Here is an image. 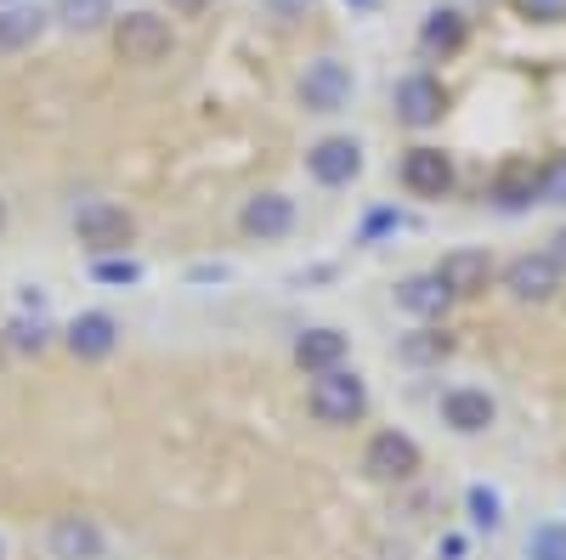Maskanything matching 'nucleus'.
I'll list each match as a JSON object with an SVG mask.
<instances>
[{
  "label": "nucleus",
  "instance_id": "bb28decb",
  "mask_svg": "<svg viewBox=\"0 0 566 560\" xmlns=\"http://www.w3.org/2000/svg\"><path fill=\"white\" fill-rule=\"evenodd\" d=\"M527 18H538V23H555V18H566V0H515Z\"/></svg>",
  "mask_w": 566,
  "mask_h": 560
},
{
  "label": "nucleus",
  "instance_id": "9d476101",
  "mask_svg": "<svg viewBox=\"0 0 566 560\" xmlns=\"http://www.w3.org/2000/svg\"><path fill=\"white\" fill-rule=\"evenodd\" d=\"M437 277H442V289H448L453 300H476V295H488V284H493V255H488V250H453V255H442Z\"/></svg>",
  "mask_w": 566,
  "mask_h": 560
},
{
  "label": "nucleus",
  "instance_id": "c756f323",
  "mask_svg": "<svg viewBox=\"0 0 566 560\" xmlns=\"http://www.w3.org/2000/svg\"><path fill=\"white\" fill-rule=\"evenodd\" d=\"M549 255H555V261H560V272H566V226L555 232V244H549Z\"/></svg>",
  "mask_w": 566,
  "mask_h": 560
},
{
  "label": "nucleus",
  "instance_id": "cd10ccee",
  "mask_svg": "<svg viewBox=\"0 0 566 560\" xmlns=\"http://www.w3.org/2000/svg\"><path fill=\"white\" fill-rule=\"evenodd\" d=\"M165 7H170V12H181V18H199V12L210 7V0H165Z\"/></svg>",
  "mask_w": 566,
  "mask_h": 560
},
{
  "label": "nucleus",
  "instance_id": "c85d7f7f",
  "mask_svg": "<svg viewBox=\"0 0 566 560\" xmlns=\"http://www.w3.org/2000/svg\"><path fill=\"white\" fill-rule=\"evenodd\" d=\"M272 7H277V18H301L312 0H272Z\"/></svg>",
  "mask_w": 566,
  "mask_h": 560
},
{
  "label": "nucleus",
  "instance_id": "f3484780",
  "mask_svg": "<svg viewBox=\"0 0 566 560\" xmlns=\"http://www.w3.org/2000/svg\"><path fill=\"white\" fill-rule=\"evenodd\" d=\"M419 45H424V52H459V45H464V18L453 12V7H442V12H431V18H424V29H419Z\"/></svg>",
  "mask_w": 566,
  "mask_h": 560
},
{
  "label": "nucleus",
  "instance_id": "412c9836",
  "mask_svg": "<svg viewBox=\"0 0 566 560\" xmlns=\"http://www.w3.org/2000/svg\"><path fill=\"white\" fill-rule=\"evenodd\" d=\"M464 509H470V527H482V532H499L504 527V498L493 487H470L464 493Z\"/></svg>",
  "mask_w": 566,
  "mask_h": 560
},
{
  "label": "nucleus",
  "instance_id": "f8f14e48",
  "mask_svg": "<svg viewBox=\"0 0 566 560\" xmlns=\"http://www.w3.org/2000/svg\"><path fill=\"white\" fill-rule=\"evenodd\" d=\"M63 346H69L80 362H103V357H114V346H119V323H114L108 311H80L69 329H63Z\"/></svg>",
  "mask_w": 566,
  "mask_h": 560
},
{
  "label": "nucleus",
  "instance_id": "5701e85b",
  "mask_svg": "<svg viewBox=\"0 0 566 560\" xmlns=\"http://www.w3.org/2000/svg\"><path fill=\"white\" fill-rule=\"evenodd\" d=\"M448 351H453V335H448V329H442V335H408V340H402V357H408V362H442Z\"/></svg>",
  "mask_w": 566,
  "mask_h": 560
},
{
  "label": "nucleus",
  "instance_id": "b1692460",
  "mask_svg": "<svg viewBox=\"0 0 566 560\" xmlns=\"http://www.w3.org/2000/svg\"><path fill=\"white\" fill-rule=\"evenodd\" d=\"M45 340H52V335H45L40 317H12V329H7V346L12 351H45Z\"/></svg>",
  "mask_w": 566,
  "mask_h": 560
},
{
  "label": "nucleus",
  "instance_id": "dca6fc26",
  "mask_svg": "<svg viewBox=\"0 0 566 560\" xmlns=\"http://www.w3.org/2000/svg\"><path fill=\"white\" fill-rule=\"evenodd\" d=\"M295 368H301V373L346 368V335H340V329H306V335L295 340Z\"/></svg>",
  "mask_w": 566,
  "mask_h": 560
},
{
  "label": "nucleus",
  "instance_id": "2f4dec72",
  "mask_svg": "<svg viewBox=\"0 0 566 560\" xmlns=\"http://www.w3.org/2000/svg\"><path fill=\"white\" fill-rule=\"evenodd\" d=\"M352 7H374V0H352Z\"/></svg>",
  "mask_w": 566,
  "mask_h": 560
},
{
  "label": "nucleus",
  "instance_id": "473e14b6",
  "mask_svg": "<svg viewBox=\"0 0 566 560\" xmlns=\"http://www.w3.org/2000/svg\"><path fill=\"white\" fill-rule=\"evenodd\" d=\"M0 226H7V204H0Z\"/></svg>",
  "mask_w": 566,
  "mask_h": 560
},
{
  "label": "nucleus",
  "instance_id": "4be33fe9",
  "mask_svg": "<svg viewBox=\"0 0 566 560\" xmlns=\"http://www.w3.org/2000/svg\"><path fill=\"white\" fill-rule=\"evenodd\" d=\"M527 560H566V527L560 521H544L527 532Z\"/></svg>",
  "mask_w": 566,
  "mask_h": 560
},
{
  "label": "nucleus",
  "instance_id": "a878e982",
  "mask_svg": "<svg viewBox=\"0 0 566 560\" xmlns=\"http://www.w3.org/2000/svg\"><path fill=\"white\" fill-rule=\"evenodd\" d=\"M538 204H566V159L538 170Z\"/></svg>",
  "mask_w": 566,
  "mask_h": 560
},
{
  "label": "nucleus",
  "instance_id": "393cba45",
  "mask_svg": "<svg viewBox=\"0 0 566 560\" xmlns=\"http://www.w3.org/2000/svg\"><path fill=\"white\" fill-rule=\"evenodd\" d=\"M91 272H97V284H136V277H142V266L130 255H103Z\"/></svg>",
  "mask_w": 566,
  "mask_h": 560
},
{
  "label": "nucleus",
  "instance_id": "2eb2a0df",
  "mask_svg": "<svg viewBox=\"0 0 566 560\" xmlns=\"http://www.w3.org/2000/svg\"><path fill=\"white\" fill-rule=\"evenodd\" d=\"M391 300H397V311H408V317H419V323H431V317H442V311L453 306V295L442 289V277H437V272L402 277V284L391 289Z\"/></svg>",
  "mask_w": 566,
  "mask_h": 560
},
{
  "label": "nucleus",
  "instance_id": "6ab92c4d",
  "mask_svg": "<svg viewBox=\"0 0 566 560\" xmlns=\"http://www.w3.org/2000/svg\"><path fill=\"white\" fill-rule=\"evenodd\" d=\"M52 18L63 29H74V34H91V29H103L114 18V0H57Z\"/></svg>",
  "mask_w": 566,
  "mask_h": 560
},
{
  "label": "nucleus",
  "instance_id": "1a4fd4ad",
  "mask_svg": "<svg viewBox=\"0 0 566 560\" xmlns=\"http://www.w3.org/2000/svg\"><path fill=\"white\" fill-rule=\"evenodd\" d=\"M45 549H52V560H103L108 554V532L91 516H57L52 532H45Z\"/></svg>",
  "mask_w": 566,
  "mask_h": 560
},
{
  "label": "nucleus",
  "instance_id": "6e6552de",
  "mask_svg": "<svg viewBox=\"0 0 566 560\" xmlns=\"http://www.w3.org/2000/svg\"><path fill=\"white\" fill-rule=\"evenodd\" d=\"M306 170L317 187H352L363 176V148L352 136H323L317 148H306Z\"/></svg>",
  "mask_w": 566,
  "mask_h": 560
},
{
  "label": "nucleus",
  "instance_id": "39448f33",
  "mask_svg": "<svg viewBox=\"0 0 566 560\" xmlns=\"http://www.w3.org/2000/svg\"><path fill=\"white\" fill-rule=\"evenodd\" d=\"M560 284H566V272H560V261H555L549 250H538V255H515V261L504 266V289H510V300H522V306H544V300H555Z\"/></svg>",
  "mask_w": 566,
  "mask_h": 560
},
{
  "label": "nucleus",
  "instance_id": "423d86ee",
  "mask_svg": "<svg viewBox=\"0 0 566 560\" xmlns=\"http://www.w3.org/2000/svg\"><path fill=\"white\" fill-rule=\"evenodd\" d=\"M352 103V68L340 57H317L301 74V108L306 114H340Z\"/></svg>",
  "mask_w": 566,
  "mask_h": 560
},
{
  "label": "nucleus",
  "instance_id": "f03ea898",
  "mask_svg": "<svg viewBox=\"0 0 566 560\" xmlns=\"http://www.w3.org/2000/svg\"><path fill=\"white\" fill-rule=\"evenodd\" d=\"M74 239H80V250H91L97 261L103 255H125L136 244V221H130V210H119L108 199H91V204L74 210Z\"/></svg>",
  "mask_w": 566,
  "mask_h": 560
},
{
  "label": "nucleus",
  "instance_id": "7ed1b4c3",
  "mask_svg": "<svg viewBox=\"0 0 566 560\" xmlns=\"http://www.w3.org/2000/svg\"><path fill=\"white\" fill-rule=\"evenodd\" d=\"M419 464H424V453H419V442L402 436V431H374L368 447H363V476H368V482H386V487L413 482Z\"/></svg>",
  "mask_w": 566,
  "mask_h": 560
},
{
  "label": "nucleus",
  "instance_id": "20e7f679",
  "mask_svg": "<svg viewBox=\"0 0 566 560\" xmlns=\"http://www.w3.org/2000/svg\"><path fill=\"white\" fill-rule=\"evenodd\" d=\"M114 52H119V63H136V68L170 57V23L154 18V12H125V18H114Z\"/></svg>",
  "mask_w": 566,
  "mask_h": 560
},
{
  "label": "nucleus",
  "instance_id": "aec40b11",
  "mask_svg": "<svg viewBox=\"0 0 566 560\" xmlns=\"http://www.w3.org/2000/svg\"><path fill=\"white\" fill-rule=\"evenodd\" d=\"M538 199V170H510L499 187H493V204L499 210H522V204H533Z\"/></svg>",
  "mask_w": 566,
  "mask_h": 560
},
{
  "label": "nucleus",
  "instance_id": "9b49d317",
  "mask_svg": "<svg viewBox=\"0 0 566 560\" xmlns=\"http://www.w3.org/2000/svg\"><path fill=\"white\" fill-rule=\"evenodd\" d=\"M442 108H448L442 80H431V74H408V80H397V119H402V125L424 130V125H437V119H442Z\"/></svg>",
  "mask_w": 566,
  "mask_h": 560
},
{
  "label": "nucleus",
  "instance_id": "0eeeda50",
  "mask_svg": "<svg viewBox=\"0 0 566 560\" xmlns=\"http://www.w3.org/2000/svg\"><path fill=\"white\" fill-rule=\"evenodd\" d=\"M239 226H244V239H255V244L290 239L295 232V199L290 193H255V199H244Z\"/></svg>",
  "mask_w": 566,
  "mask_h": 560
},
{
  "label": "nucleus",
  "instance_id": "7c9ffc66",
  "mask_svg": "<svg viewBox=\"0 0 566 560\" xmlns=\"http://www.w3.org/2000/svg\"><path fill=\"white\" fill-rule=\"evenodd\" d=\"M442 554L448 560H464V538H442Z\"/></svg>",
  "mask_w": 566,
  "mask_h": 560
},
{
  "label": "nucleus",
  "instance_id": "a211bd4d",
  "mask_svg": "<svg viewBox=\"0 0 566 560\" xmlns=\"http://www.w3.org/2000/svg\"><path fill=\"white\" fill-rule=\"evenodd\" d=\"M45 18H52V12H40V7H12V12H0V52H23V45L45 29Z\"/></svg>",
  "mask_w": 566,
  "mask_h": 560
},
{
  "label": "nucleus",
  "instance_id": "f257e3e1",
  "mask_svg": "<svg viewBox=\"0 0 566 560\" xmlns=\"http://www.w3.org/2000/svg\"><path fill=\"white\" fill-rule=\"evenodd\" d=\"M306 408L317 425H357V419L368 413V385L357 368H328V373H312L306 385Z\"/></svg>",
  "mask_w": 566,
  "mask_h": 560
},
{
  "label": "nucleus",
  "instance_id": "4468645a",
  "mask_svg": "<svg viewBox=\"0 0 566 560\" xmlns=\"http://www.w3.org/2000/svg\"><path fill=\"white\" fill-rule=\"evenodd\" d=\"M402 187L413 199H442L453 187V165L442 148H408L402 154Z\"/></svg>",
  "mask_w": 566,
  "mask_h": 560
},
{
  "label": "nucleus",
  "instance_id": "ddd939ff",
  "mask_svg": "<svg viewBox=\"0 0 566 560\" xmlns=\"http://www.w3.org/2000/svg\"><path fill=\"white\" fill-rule=\"evenodd\" d=\"M493 419H499V408H493L488 391H476V385H453V391H442V425H448V431H459V436H482Z\"/></svg>",
  "mask_w": 566,
  "mask_h": 560
}]
</instances>
